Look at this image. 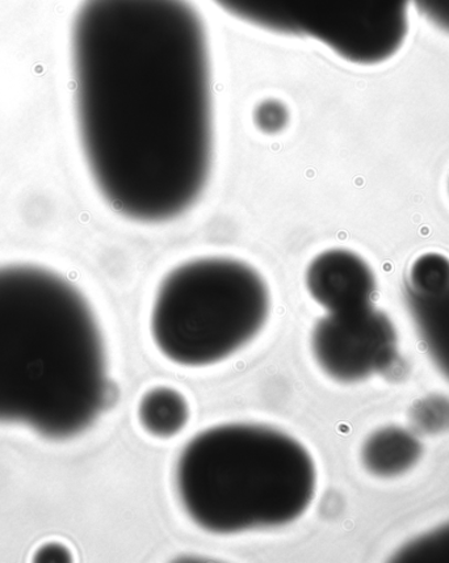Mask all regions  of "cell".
I'll return each mask as SVG.
<instances>
[{
  "mask_svg": "<svg viewBox=\"0 0 449 563\" xmlns=\"http://www.w3.org/2000/svg\"><path fill=\"white\" fill-rule=\"evenodd\" d=\"M75 128L88 176L114 213L178 219L215 161L212 47L193 0H81L72 25Z\"/></svg>",
  "mask_w": 449,
  "mask_h": 563,
  "instance_id": "cell-1",
  "label": "cell"
},
{
  "mask_svg": "<svg viewBox=\"0 0 449 563\" xmlns=\"http://www.w3.org/2000/svg\"><path fill=\"white\" fill-rule=\"evenodd\" d=\"M107 398L103 332L86 296L44 264H0V423L69 439Z\"/></svg>",
  "mask_w": 449,
  "mask_h": 563,
  "instance_id": "cell-2",
  "label": "cell"
},
{
  "mask_svg": "<svg viewBox=\"0 0 449 563\" xmlns=\"http://www.w3.org/2000/svg\"><path fill=\"white\" fill-rule=\"evenodd\" d=\"M176 485L189 518L210 533L294 523L317 492L310 453L287 433L256 424L202 431L183 450Z\"/></svg>",
  "mask_w": 449,
  "mask_h": 563,
  "instance_id": "cell-3",
  "label": "cell"
},
{
  "mask_svg": "<svg viewBox=\"0 0 449 563\" xmlns=\"http://www.w3.org/2000/svg\"><path fill=\"white\" fill-rule=\"evenodd\" d=\"M270 310L267 284L254 267L233 257H200L180 264L161 283L152 335L173 363L212 365L253 341Z\"/></svg>",
  "mask_w": 449,
  "mask_h": 563,
  "instance_id": "cell-4",
  "label": "cell"
},
{
  "mask_svg": "<svg viewBox=\"0 0 449 563\" xmlns=\"http://www.w3.org/2000/svg\"><path fill=\"white\" fill-rule=\"evenodd\" d=\"M230 18L270 35L309 40L346 63L376 66L401 51L412 0H210Z\"/></svg>",
  "mask_w": 449,
  "mask_h": 563,
  "instance_id": "cell-5",
  "label": "cell"
},
{
  "mask_svg": "<svg viewBox=\"0 0 449 563\" xmlns=\"http://www.w3.org/2000/svg\"><path fill=\"white\" fill-rule=\"evenodd\" d=\"M311 351L331 378L357 383L387 368L396 356L397 334L374 307L328 313L313 329Z\"/></svg>",
  "mask_w": 449,
  "mask_h": 563,
  "instance_id": "cell-6",
  "label": "cell"
},
{
  "mask_svg": "<svg viewBox=\"0 0 449 563\" xmlns=\"http://www.w3.org/2000/svg\"><path fill=\"white\" fill-rule=\"evenodd\" d=\"M306 289L328 313H347L373 307L376 277L362 256L346 249H330L309 263Z\"/></svg>",
  "mask_w": 449,
  "mask_h": 563,
  "instance_id": "cell-7",
  "label": "cell"
},
{
  "mask_svg": "<svg viewBox=\"0 0 449 563\" xmlns=\"http://www.w3.org/2000/svg\"><path fill=\"white\" fill-rule=\"evenodd\" d=\"M407 297L428 354L449 378V287L434 294L407 291Z\"/></svg>",
  "mask_w": 449,
  "mask_h": 563,
  "instance_id": "cell-8",
  "label": "cell"
},
{
  "mask_svg": "<svg viewBox=\"0 0 449 563\" xmlns=\"http://www.w3.org/2000/svg\"><path fill=\"white\" fill-rule=\"evenodd\" d=\"M421 446L417 438L403 429H384L366 440L362 457L366 471L379 477L399 476L418 463Z\"/></svg>",
  "mask_w": 449,
  "mask_h": 563,
  "instance_id": "cell-9",
  "label": "cell"
},
{
  "mask_svg": "<svg viewBox=\"0 0 449 563\" xmlns=\"http://www.w3.org/2000/svg\"><path fill=\"white\" fill-rule=\"evenodd\" d=\"M139 417L142 427L153 437L172 438L188 423V404L179 391L156 388L142 397Z\"/></svg>",
  "mask_w": 449,
  "mask_h": 563,
  "instance_id": "cell-10",
  "label": "cell"
},
{
  "mask_svg": "<svg viewBox=\"0 0 449 563\" xmlns=\"http://www.w3.org/2000/svg\"><path fill=\"white\" fill-rule=\"evenodd\" d=\"M449 287V260L439 253H426L412 264L407 291L434 294Z\"/></svg>",
  "mask_w": 449,
  "mask_h": 563,
  "instance_id": "cell-11",
  "label": "cell"
},
{
  "mask_svg": "<svg viewBox=\"0 0 449 563\" xmlns=\"http://www.w3.org/2000/svg\"><path fill=\"white\" fill-rule=\"evenodd\" d=\"M428 22L449 35V0H412Z\"/></svg>",
  "mask_w": 449,
  "mask_h": 563,
  "instance_id": "cell-12",
  "label": "cell"
},
{
  "mask_svg": "<svg viewBox=\"0 0 449 563\" xmlns=\"http://www.w3.org/2000/svg\"><path fill=\"white\" fill-rule=\"evenodd\" d=\"M35 560L40 562H66L72 561V554L64 545L47 544L39 549Z\"/></svg>",
  "mask_w": 449,
  "mask_h": 563,
  "instance_id": "cell-13",
  "label": "cell"
}]
</instances>
